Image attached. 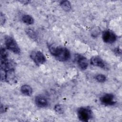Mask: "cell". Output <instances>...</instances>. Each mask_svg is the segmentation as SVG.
<instances>
[{
  "label": "cell",
  "instance_id": "cell-1",
  "mask_svg": "<svg viewBox=\"0 0 122 122\" xmlns=\"http://www.w3.org/2000/svg\"><path fill=\"white\" fill-rule=\"evenodd\" d=\"M49 49L51 53L60 61H66L71 57L70 51L65 47L51 44L49 46Z\"/></svg>",
  "mask_w": 122,
  "mask_h": 122
},
{
  "label": "cell",
  "instance_id": "cell-2",
  "mask_svg": "<svg viewBox=\"0 0 122 122\" xmlns=\"http://www.w3.org/2000/svg\"><path fill=\"white\" fill-rule=\"evenodd\" d=\"M0 78L2 81H5L10 84H14L17 82V78L15 71H4L0 70Z\"/></svg>",
  "mask_w": 122,
  "mask_h": 122
},
{
  "label": "cell",
  "instance_id": "cell-3",
  "mask_svg": "<svg viewBox=\"0 0 122 122\" xmlns=\"http://www.w3.org/2000/svg\"><path fill=\"white\" fill-rule=\"evenodd\" d=\"M77 115L81 121L87 122L92 118V112L89 107H81L77 110Z\"/></svg>",
  "mask_w": 122,
  "mask_h": 122
},
{
  "label": "cell",
  "instance_id": "cell-4",
  "mask_svg": "<svg viewBox=\"0 0 122 122\" xmlns=\"http://www.w3.org/2000/svg\"><path fill=\"white\" fill-rule=\"evenodd\" d=\"M4 41L7 49L15 54H18L20 53V49L13 38L9 35H6L4 37Z\"/></svg>",
  "mask_w": 122,
  "mask_h": 122
},
{
  "label": "cell",
  "instance_id": "cell-5",
  "mask_svg": "<svg viewBox=\"0 0 122 122\" xmlns=\"http://www.w3.org/2000/svg\"><path fill=\"white\" fill-rule=\"evenodd\" d=\"M16 63L12 60L8 58L0 59V70L4 71H15Z\"/></svg>",
  "mask_w": 122,
  "mask_h": 122
},
{
  "label": "cell",
  "instance_id": "cell-6",
  "mask_svg": "<svg viewBox=\"0 0 122 122\" xmlns=\"http://www.w3.org/2000/svg\"><path fill=\"white\" fill-rule=\"evenodd\" d=\"M30 57L37 65H41L44 63L46 60L45 56L43 53L39 51H31Z\"/></svg>",
  "mask_w": 122,
  "mask_h": 122
},
{
  "label": "cell",
  "instance_id": "cell-7",
  "mask_svg": "<svg viewBox=\"0 0 122 122\" xmlns=\"http://www.w3.org/2000/svg\"><path fill=\"white\" fill-rule=\"evenodd\" d=\"M116 38L115 34L110 30H106L102 34V40L107 43L111 44L114 42L116 40Z\"/></svg>",
  "mask_w": 122,
  "mask_h": 122
},
{
  "label": "cell",
  "instance_id": "cell-8",
  "mask_svg": "<svg viewBox=\"0 0 122 122\" xmlns=\"http://www.w3.org/2000/svg\"><path fill=\"white\" fill-rule=\"evenodd\" d=\"M101 102L105 105L111 106L115 104L116 102L113 94L111 93H106L100 97Z\"/></svg>",
  "mask_w": 122,
  "mask_h": 122
},
{
  "label": "cell",
  "instance_id": "cell-9",
  "mask_svg": "<svg viewBox=\"0 0 122 122\" xmlns=\"http://www.w3.org/2000/svg\"><path fill=\"white\" fill-rule=\"evenodd\" d=\"M75 58L77 63L81 69L85 70L87 68L88 66V62L86 57L81 55L77 54Z\"/></svg>",
  "mask_w": 122,
  "mask_h": 122
},
{
  "label": "cell",
  "instance_id": "cell-10",
  "mask_svg": "<svg viewBox=\"0 0 122 122\" xmlns=\"http://www.w3.org/2000/svg\"><path fill=\"white\" fill-rule=\"evenodd\" d=\"M35 102L36 105L40 108L46 107L48 105L47 99L41 95H38L35 97Z\"/></svg>",
  "mask_w": 122,
  "mask_h": 122
},
{
  "label": "cell",
  "instance_id": "cell-11",
  "mask_svg": "<svg viewBox=\"0 0 122 122\" xmlns=\"http://www.w3.org/2000/svg\"><path fill=\"white\" fill-rule=\"evenodd\" d=\"M91 63L93 66H97L102 69L106 68V65L103 60L99 56H95L91 59Z\"/></svg>",
  "mask_w": 122,
  "mask_h": 122
},
{
  "label": "cell",
  "instance_id": "cell-12",
  "mask_svg": "<svg viewBox=\"0 0 122 122\" xmlns=\"http://www.w3.org/2000/svg\"><path fill=\"white\" fill-rule=\"evenodd\" d=\"M21 93L25 96H31L32 93V88L28 84L23 85L20 88Z\"/></svg>",
  "mask_w": 122,
  "mask_h": 122
},
{
  "label": "cell",
  "instance_id": "cell-13",
  "mask_svg": "<svg viewBox=\"0 0 122 122\" xmlns=\"http://www.w3.org/2000/svg\"><path fill=\"white\" fill-rule=\"evenodd\" d=\"M22 21L27 25H30L33 23L34 19L31 16L28 14H24L22 16Z\"/></svg>",
  "mask_w": 122,
  "mask_h": 122
},
{
  "label": "cell",
  "instance_id": "cell-14",
  "mask_svg": "<svg viewBox=\"0 0 122 122\" xmlns=\"http://www.w3.org/2000/svg\"><path fill=\"white\" fill-rule=\"evenodd\" d=\"M60 5L62 9L66 11H69L71 9V4L70 1L68 0L61 1L60 3Z\"/></svg>",
  "mask_w": 122,
  "mask_h": 122
},
{
  "label": "cell",
  "instance_id": "cell-15",
  "mask_svg": "<svg viewBox=\"0 0 122 122\" xmlns=\"http://www.w3.org/2000/svg\"><path fill=\"white\" fill-rule=\"evenodd\" d=\"M27 35L33 40L36 41L37 40V35L35 32L31 29H27L26 30Z\"/></svg>",
  "mask_w": 122,
  "mask_h": 122
},
{
  "label": "cell",
  "instance_id": "cell-16",
  "mask_svg": "<svg viewBox=\"0 0 122 122\" xmlns=\"http://www.w3.org/2000/svg\"><path fill=\"white\" fill-rule=\"evenodd\" d=\"M54 109L55 111L60 114H62L64 113V110L63 106L60 104H57L55 105Z\"/></svg>",
  "mask_w": 122,
  "mask_h": 122
},
{
  "label": "cell",
  "instance_id": "cell-17",
  "mask_svg": "<svg viewBox=\"0 0 122 122\" xmlns=\"http://www.w3.org/2000/svg\"><path fill=\"white\" fill-rule=\"evenodd\" d=\"M96 80L99 82H103L106 81V76L102 74H98L95 76Z\"/></svg>",
  "mask_w": 122,
  "mask_h": 122
},
{
  "label": "cell",
  "instance_id": "cell-18",
  "mask_svg": "<svg viewBox=\"0 0 122 122\" xmlns=\"http://www.w3.org/2000/svg\"><path fill=\"white\" fill-rule=\"evenodd\" d=\"M0 59H6L8 58L9 54L7 51L4 48H1L0 49Z\"/></svg>",
  "mask_w": 122,
  "mask_h": 122
},
{
  "label": "cell",
  "instance_id": "cell-19",
  "mask_svg": "<svg viewBox=\"0 0 122 122\" xmlns=\"http://www.w3.org/2000/svg\"><path fill=\"white\" fill-rule=\"evenodd\" d=\"M6 21V18L4 14L1 12L0 13V22H1V25H3Z\"/></svg>",
  "mask_w": 122,
  "mask_h": 122
},
{
  "label": "cell",
  "instance_id": "cell-20",
  "mask_svg": "<svg viewBox=\"0 0 122 122\" xmlns=\"http://www.w3.org/2000/svg\"><path fill=\"white\" fill-rule=\"evenodd\" d=\"M8 109V107L7 106H5L4 105H1L0 107V112L1 113H3L7 111Z\"/></svg>",
  "mask_w": 122,
  "mask_h": 122
},
{
  "label": "cell",
  "instance_id": "cell-21",
  "mask_svg": "<svg viewBox=\"0 0 122 122\" xmlns=\"http://www.w3.org/2000/svg\"><path fill=\"white\" fill-rule=\"evenodd\" d=\"M114 51H115V53H116V54H117L118 55L121 54V49H119L118 48H116V49L114 50Z\"/></svg>",
  "mask_w": 122,
  "mask_h": 122
}]
</instances>
